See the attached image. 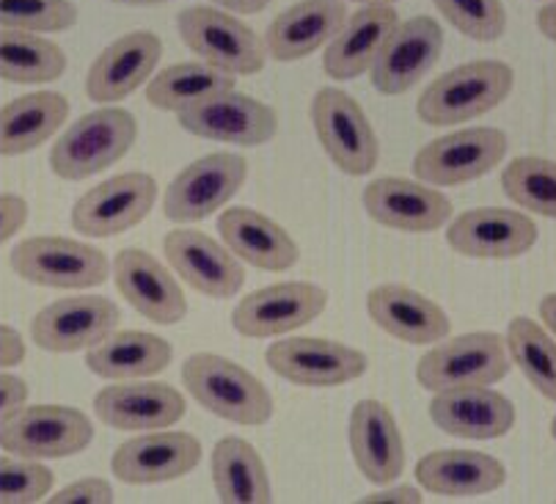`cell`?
Segmentation results:
<instances>
[{"label": "cell", "mask_w": 556, "mask_h": 504, "mask_svg": "<svg viewBox=\"0 0 556 504\" xmlns=\"http://www.w3.org/2000/svg\"><path fill=\"white\" fill-rule=\"evenodd\" d=\"M515 89L507 61L477 59L444 72L416 100L419 119L430 127H455L496 111Z\"/></svg>", "instance_id": "cell-1"}, {"label": "cell", "mask_w": 556, "mask_h": 504, "mask_svg": "<svg viewBox=\"0 0 556 504\" xmlns=\"http://www.w3.org/2000/svg\"><path fill=\"white\" fill-rule=\"evenodd\" d=\"M182 383L190 398L218 419L260 428L273 419V394L243 364L218 353H193L182 364Z\"/></svg>", "instance_id": "cell-2"}, {"label": "cell", "mask_w": 556, "mask_h": 504, "mask_svg": "<svg viewBox=\"0 0 556 504\" xmlns=\"http://www.w3.org/2000/svg\"><path fill=\"white\" fill-rule=\"evenodd\" d=\"M138 141V119L118 105H102L72 122L50 149V172L66 182H84L116 166Z\"/></svg>", "instance_id": "cell-3"}, {"label": "cell", "mask_w": 556, "mask_h": 504, "mask_svg": "<svg viewBox=\"0 0 556 504\" xmlns=\"http://www.w3.org/2000/svg\"><path fill=\"white\" fill-rule=\"evenodd\" d=\"M509 367L513 358L502 333L471 331L430 344L416 364V380L435 394L460 386H493L507 378Z\"/></svg>", "instance_id": "cell-4"}, {"label": "cell", "mask_w": 556, "mask_h": 504, "mask_svg": "<svg viewBox=\"0 0 556 504\" xmlns=\"http://www.w3.org/2000/svg\"><path fill=\"white\" fill-rule=\"evenodd\" d=\"M9 265L23 281L48 290H94L111 279L105 251L61 235H36L14 245Z\"/></svg>", "instance_id": "cell-5"}, {"label": "cell", "mask_w": 556, "mask_h": 504, "mask_svg": "<svg viewBox=\"0 0 556 504\" xmlns=\"http://www.w3.org/2000/svg\"><path fill=\"white\" fill-rule=\"evenodd\" d=\"M312 127L323 152L348 177H367L380 161V138L364 113L362 102L337 86H326L314 94Z\"/></svg>", "instance_id": "cell-6"}, {"label": "cell", "mask_w": 556, "mask_h": 504, "mask_svg": "<svg viewBox=\"0 0 556 504\" xmlns=\"http://www.w3.org/2000/svg\"><path fill=\"white\" fill-rule=\"evenodd\" d=\"M179 39L193 55L231 75H256L267 64L265 39L237 14L218 7H188L177 17Z\"/></svg>", "instance_id": "cell-7"}, {"label": "cell", "mask_w": 556, "mask_h": 504, "mask_svg": "<svg viewBox=\"0 0 556 504\" xmlns=\"http://www.w3.org/2000/svg\"><path fill=\"white\" fill-rule=\"evenodd\" d=\"M94 441V425L72 405H28L0 425V450L30 461L75 457Z\"/></svg>", "instance_id": "cell-8"}, {"label": "cell", "mask_w": 556, "mask_h": 504, "mask_svg": "<svg viewBox=\"0 0 556 504\" xmlns=\"http://www.w3.org/2000/svg\"><path fill=\"white\" fill-rule=\"evenodd\" d=\"M507 149V133L498 127H463L425 143L414 158V174L432 188H455L502 166Z\"/></svg>", "instance_id": "cell-9"}, {"label": "cell", "mask_w": 556, "mask_h": 504, "mask_svg": "<svg viewBox=\"0 0 556 504\" xmlns=\"http://www.w3.org/2000/svg\"><path fill=\"white\" fill-rule=\"evenodd\" d=\"M245 179H249V161L243 154H204L172 179L163 199V213L174 224L213 218L243 190Z\"/></svg>", "instance_id": "cell-10"}, {"label": "cell", "mask_w": 556, "mask_h": 504, "mask_svg": "<svg viewBox=\"0 0 556 504\" xmlns=\"http://www.w3.org/2000/svg\"><path fill=\"white\" fill-rule=\"evenodd\" d=\"M270 373L303 389H337L364 378L369 369L367 353L353 344L326 337H287L267 348Z\"/></svg>", "instance_id": "cell-11"}, {"label": "cell", "mask_w": 556, "mask_h": 504, "mask_svg": "<svg viewBox=\"0 0 556 504\" xmlns=\"http://www.w3.org/2000/svg\"><path fill=\"white\" fill-rule=\"evenodd\" d=\"M328 290L314 281H278L240 298L231 328L249 339H278L314 323L328 308Z\"/></svg>", "instance_id": "cell-12"}, {"label": "cell", "mask_w": 556, "mask_h": 504, "mask_svg": "<svg viewBox=\"0 0 556 504\" xmlns=\"http://www.w3.org/2000/svg\"><path fill=\"white\" fill-rule=\"evenodd\" d=\"M157 202V179L147 172H125L102 179L72 204V226L86 238H116L149 218Z\"/></svg>", "instance_id": "cell-13"}, {"label": "cell", "mask_w": 556, "mask_h": 504, "mask_svg": "<svg viewBox=\"0 0 556 504\" xmlns=\"http://www.w3.org/2000/svg\"><path fill=\"white\" fill-rule=\"evenodd\" d=\"M122 320V308L105 295H72L48 303L30 320L36 348L55 356L89 351L113 333Z\"/></svg>", "instance_id": "cell-14"}, {"label": "cell", "mask_w": 556, "mask_h": 504, "mask_svg": "<svg viewBox=\"0 0 556 504\" xmlns=\"http://www.w3.org/2000/svg\"><path fill=\"white\" fill-rule=\"evenodd\" d=\"M177 116L179 127L190 136L235 147H265L278 133V113L267 102L237 89L207 97Z\"/></svg>", "instance_id": "cell-15"}, {"label": "cell", "mask_w": 556, "mask_h": 504, "mask_svg": "<svg viewBox=\"0 0 556 504\" xmlns=\"http://www.w3.org/2000/svg\"><path fill=\"white\" fill-rule=\"evenodd\" d=\"M444 53V28L435 17L400 20L386 39L378 61L372 64V86L386 97L405 94L421 84Z\"/></svg>", "instance_id": "cell-16"}, {"label": "cell", "mask_w": 556, "mask_h": 504, "mask_svg": "<svg viewBox=\"0 0 556 504\" xmlns=\"http://www.w3.org/2000/svg\"><path fill=\"white\" fill-rule=\"evenodd\" d=\"M362 204L375 224L403 235H430L452 220V202L439 188L405 177H380L364 188Z\"/></svg>", "instance_id": "cell-17"}, {"label": "cell", "mask_w": 556, "mask_h": 504, "mask_svg": "<svg viewBox=\"0 0 556 504\" xmlns=\"http://www.w3.org/2000/svg\"><path fill=\"white\" fill-rule=\"evenodd\" d=\"M188 400L163 380H113L94 394V414L102 425L127 433L174 428L182 421Z\"/></svg>", "instance_id": "cell-18"}, {"label": "cell", "mask_w": 556, "mask_h": 504, "mask_svg": "<svg viewBox=\"0 0 556 504\" xmlns=\"http://www.w3.org/2000/svg\"><path fill=\"white\" fill-rule=\"evenodd\" d=\"M163 254L168 267L190 287L213 301L235 298L245 285V267L226 245L213 240L202 229L168 231L163 238Z\"/></svg>", "instance_id": "cell-19"}, {"label": "cell", "mask_w": 556, "mask_h": 504, "mask_svg": "<svg viewBox=\"0 0 556 504\" xmlns=\"http://www.w3.org/2000/svg\"><path fill=\"white\" fill-rule=\"evenodd\" d=\"M202 452V441L182 430H147L116 446L111 471L127 486H163L190 475Z\"/></svg>", "instance_id": "cell-20"}, {"label": "cell", "mask_w": 556, "mask_h": 504, "mask_svg": "<svg viewBox=\"0 0 556 504\" xmlns=\"http://www.w3.org/2000/svg\"><path fill=\"white\" fill-rule=\"evenodd\" d=\"M538 224L504 207L466 210L446 224V243L466 260H518L538 245Z\"/></svg>", "instance_id": "cell-21"}, {"label": "cell", "mask_w": 556, "mask_h": 504, "mask_svg": "<svg viewBox=\"0 0 556 504\" xmlns=\"http://www.w3.org/2000/svg\"><path fill=\"white\" fill-rule=\"evenodd\" d=\"M116 290L138 315L157 326H177L188 315V298L177 274H172L157 256L143 249H122L111 262Z\"/></svg>", "instance_id": "cell-22"}, {"label": "cell", "mask_w": 556, "mask_h": 504, "mask_svg": "<svg viewBox=\"0 0 556 504\" xmlns=\"http://www.w3.org/2000/svg\"><path fill=\"white\" fill-rule=\"evenodd\" d=\"M163 39L154 30H130L118 36L91 61L86 94L100 105H116L152 80L161 64Z\"/></svg>", "instance_id": "cell-23"}, {"label": "cell", "mask_w": 556, "mask_h": 504, "mask_svg": "<svg viewBox=\"0 0 556 504\" xmlns=\"http://www.w3.org/2000/svg\"><path fill=\"white\" fill-rule=\"evenodd\" d=\"M432 425L466 441H496L515 428V405L491 386H460L432 394L427 405Z\"/></svg>", "instance_id": "cell-24"}, {"label": "cell", "mask_w": 556, "mask_h": 504, "mask_svg": "<svg viewBox=\"0 0 556 504\" xmlns=\"http://www.w3.org/2000/svg\"><path fill=\"white\" fill-rule=\"evenodd\" d=\"M350 452L372 486L396 482L405 471V439L394 411L383 400H358L350 411Z\"/></svg>", "instance_id": "cell-25"}, {"label": "cell", "mask_w": 556, "mask_h": 504, "mask_svg": "<svg viewBox=\"0 0 556 504\" xmlns=\"http://www.w3.org/2000/svg\"><path fill=\"white\" fill-rule=\"evenodd\" d=\"M367 315L380 331L405 344H435L452 333V320L441 303L396 281L369 290Z\"/></svg>", "instance_id": "cell-26"}, {"label": "cell", "mask_w": 556, "mask_h": 504, "mask_svg": "<svg viewBox=\"0 0 556 504\" xmlns=\"http://www.w3.org/2000/svg\"><path fill=\"white\" fill-rule=\"evenodd\" d=\"M348 20L344 0H298L278 12L265 30L267 55L281 64H295L320 53L333 42Z\"/></svg>", "instance_id": "cell-27"}, {"label": "cell", "mask_w": 556, "mask_h": 504, "mask_svg": "<svg viewBox=\"0 0 556 504\" xmlns=\"http://www.w3.org/2000/svg\"><path fill=\"white\" fill-rule=\"evenodd\" d=\"M220 240L240 262L285 274L301 262V245L285 226L254 207H229L218 218Z\"/></svg>", "instance_id": "cell-28"}, {"label": "cell", "mask_w": 556, "mask_h": 504, "mask_svg": "<svg viewBox=\"0 0 556 504\" xmlns=\"http://www.w3.org/2000/svg\"><path fill=\"white\" fill-rule=\"evenodd\" d=\"M416 480L435 496L473 499L498 491L507 482V466L488 452L435 450L419 457Z\"/></svg>", "instance_id": "cell-29"}, {"label": "cell", "mask_w": 556, "mask_h": 504, "mask_svg": "<svg viewBox=\"0 0 556 504\" xmlns=\"http://www.w3.org/2000/svg\"><path fill=\"white\" fill-rule=\"evenodd\" d=\"M400 23L394 7H362L348 14L342 30L323 53V70L333 80H355L367 75L378 61L386 39Z\"/></svg>", "instance_id": "cell-30"}, {"label": "cell", "mask_w": 556, "mask_h": 504, "mask_svg": "<svg viewBox=\"0 0 556 504\" xmlns=\"http://www.w3.org/2000/svg\"><path fill=\"white\" fill-rule=\"evenodd\" d=\"M70 119L61 91H30L0 108V158H20L48 143Z\"/></svg>", "instance_id": "cell-31"}, {"label": "cell", "mask_w": 556, "mask_h": 504, "mask_svg": "<svg viewBox=\"0 0 556 504\" xmlns=\"http://www.w3.org/2000/svg\"><path fill=\"white\" fill-rule=\"evenodd\" d=\"M174 348L168 339L149 331H113L86 351V367L105 380L152 378L168 369Z\"/></svg>", "instance_id": "cell-32"}, {"label": "cell", "mask_w": 556, "mask_h": 504, "mask_svg": "<svg viewBox=\"0 0 556 504\" xmlns=\"http://www.w3.org/2000/svg\"><path fill=\"white\" fill-rule=\"evenodd\" d=\"M213 488L224 504H267L273 502V482L265 461L251 441L224 436L210 457Z\"/></svg>", "instance_id": "cell-33"}, {"label": "cell", "mask_w": 556, "mask_h": 504, "mask_svg": "<svg viewBox=\"0 0 556 504\" xmlns=\"http://www.w3.org/2000/svg\"><path fill=\"white\" fill-rule=\"evenodd\" d=\"M229 89H237V75L231 72L218 70L202 59L179 61L152 75L147 84V102L157 111L182 113L185 108H193L195 102Z\"/></svg>", "instance_id": "cell-34"}, {"label": "cell", "mask_w": 556, "mask_h": 504, "mask_svg": "<svg viewBox=\"0 0 556 504\" xmlns=\"http://www.w3.org/2000/svg\"><path fill=\"white\" fill-rule=\"evenodd\" d=\"M66 53L45 34L0 28V80L20 86L53 84L66 72Z\"/></svg>", "instance_id": "cell-35"}, {"label": "cell", "mask_w": 556, "mask_h": 504, "mask_svg": "<svg viewBox=\"0 0 556 504\" xmlns=\"http://www.w3.org/2000/svg\"><path fill=\"white\" fill-rule=\"evenodd\" d=\"M509 358L523 378L529 380L534 392L556 403V342L545 326L532 317H515L509 320L507 333Z\"/></svg>", "instance_id": "cell-36"}, {"label": "cell", "mask_w": 556, "mask_h": 504, "mask_svg": "<svg viewBox=\"0 0 556 504\" xmlns=\"http://www.w3.org/2000/svg\"><path fill=\"white\" fill-rule=\"evenodd\" d=\"M502 188L513 204L556 220V161L523 154L504 166Z\"/></svg>", "instance_id": "cell-37"}, {"label": "cell", "mask_w": 556, "mask_h": 504, "mask_svg": "<svg viewBox=\"0 0 556 504\" xmlns=\"http://www.w3.org/2000/svg\"><path fill=\"white\" fill-rule=\"evenodd\" d=\"M77 20L75 0H0V28L61 34L75 28Z\"/></svg>", "instance_id": "cell-38"}, {"label": "cell", "mask_w": 556, "mask_h": 504, "mask_svg": "<svg viewBox=\"0 0 556 504\" xmlns=\"http://www.w3.org/2000/svg\"><path fill=\"white\" fill-rule=\"evenodd\" d=\"M432 7L471 42H498L507 30L502 0H432Z\"/></svg>", "instance_id": "cell-39"}, {"label": "cell", "mask_w": 556, "mask_h": 504, "mask_svg": "<svg viewBox=\"0 0 556 504\" xmlns=\"http://www.w3.org/2000/svg\"><path fill=\"white\" fill-rule=\"evenodd\" d=\"M55 475L45 461L0 455V504H39L53 493Z\"/></svg>", "instance_id": "cell-40"}, {"label": "cell", "mask_w": 556, "mask_h": 504, "mask_svg": "<svg viewBox=\"0 0 556 504\" xmlns=\"http://www.w3.org/2000/svg\"><path fill=\"white\" fill-rule=\"evenodd\" d=\"M116 499L113 486L102 477H84V480H75L70 486L59 488L53 496H48L50 504H111Z\"/></svg>", "instance_id": "cell-41"}, {"label": "cell", "mask_w": 556, "mask_h": 504, "mask_svg": "<svg viewBox=\"0 0 556 504\" xmlns=\"http://www.w3.org/2000/svg\"><path fill=\"white\" fill-rule=\"evenodd\" d=\"M30 207L17 193H0V245L14 240V235L25 229L28 224Z\"/></svg>", "instance_id": "cell-42"}, {"label": "cell", "mask_w": 556, "mask_h": 504, "mask_svg": "<svg viewBox=\"0 0 556 504\" xmlns=\"http://www.w3.org/2000/svg\"><path fill=\"white\" fill-rule=\"evenodd\" d=\"M28 383L20 375L7 373V369H0V425L9 419L17 408H23L28 403Z\"/></svg>", "instance_id": "cell-43"}, {"label": "cell", "mask_w": 556, "mask_h": 504, "mask_svg": "<svg viewBox=\"0 0 556 504\" xmlns=\"http://www.w3.org/2000/svg\"><path fill=\"white\" fill-rule=\"evenodd\" d=\"M25 353H28V348H25L23 333L14 331L7 323H0V369H12L23 364Z\"/></svg>", "instance_id": "cell-44"}, {"label": "cell", "mask_w": 556, "mask_h": 504, "mask_svg": "<svg viewBox=\"0 0 556 504\" xmlns=\"http://www.w3.org/2000/svg\"><path fill=\"white\" fill-rule=\"evenodd\" d=\"M362 502L364 504H421L425 502V496H421L419 488L414 486H394V482H389V486H383V491L367 493Z\"/></svg>", "instance_id": "cell-45"}, {"label": "cell", "mask_w": 556, "mask_h": 504, "mask_svg": "<svg viewBox=\"0 0 556 504\" xmlns=\"http://www.w3.org/2000/svg\"><path fill=\"white\" fill-rule=\"evenodd\" d=\"M210 7H218L231 14H260L270 7V0H210Z\"/></svg>", "instance_id": "cell-46"}, {"label": "cell", "mask_w": 556, "mask_h": 504, "mask_svg": "<svg viewBox=\"0 0 556 504\" xmlns=\"http://www.w3.org/2000/svg\"><path fill=\"white\" fill-rule=\"evenodd\" d=\"M534 23H538V30L545 36V39L556 42V0H551V3H545V7L540 9Z\"/></svg>", "instance_id": "cell-47"}, {"label": "cell", "mask_w": 556, "mask_h": 504, "mask_svg": "<svg viewBox=\"0 0 556 504\" xmlns=\"http://www.w3.org/2000/svg\"><path fill=\"white\" fill-rule=\"evenodd\" d=\"M538 312H540V320H543L545 331L554 333L556 337V292H548V295L538 303Z\"/></svg>", "instance_id": "cell-48"}, {"label": "cell", "mask_w": 556, "mask_h": 504, "mask_svg": "<svg viewBox=\"0 0 556 504\" xmlns=\"http://www.w3.org/2000/svg\"><path fill=\"white\" fill-rule=\"evenodd\" d=\"M108 3H118V7H163L172 0H108Z\"/></svg>", "instance_id": "cell-49"}, {"label": "cell", "mask_w": 556, "mask_h": 504, "mask_svg": "<svg viewBox=\"0 0 556 504\" xmlns=\"http://www.w3.org/2000/svg\"><path fill=\"white\" fill-rule=\"evenodd\" d=\"M344 3H358V7H394L400 0H344Z\"/></svg>", "instance_id": "cell-50"}, {"label": "cell", "mask_w": 556, "mask_h": 504, "mask_svg": "<svg viewBox=\"0 0 556 504\" xmlns=\"http://www.w3.org/2000/svg\"><path fill=\"white\" fill-rule=\"evenodd\" d=\"M551 439L556 441V414H554V419H551Z\"/></svg>", "instance_id": "cell-51"}, {"label": "cell", "mask_w": 556, "mask_h": 504, "mask_svg": "<svg viewBox=\"0 0 556 504\" xmlns=\"http://www.w3.org/2000/svg\"><path fill=\"white\" fill-rule=\"evenodd\" d=\"M543 3H551V0H543Z\"/></svg>", "instance_id": "cell-52"}]
</instances>
